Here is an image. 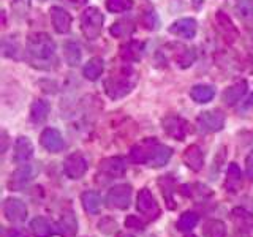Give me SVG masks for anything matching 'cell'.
Instances as JSON below:
<instances>
[{"label": "cell", "instance_id": "6da1fadb", "mask_svg": "<svg viewBox=\"0 0 253 237\" xmlns=\"http://www.w3.org/2000/svg\"><path fill=\"white\" fill-rule=\"evenodd\" d=\"M27 55L34 67L44 70L43 63L54 62L55 57V43L46 34H35L27 40Z\"/></svg>", "mask_w": 253, "mask_h": 237}, {"label": "cell", "instance_id": "7a4b0ae2", "mask_svg": "<svg viewBox=\"0 0 253 237\" xmlns=\"http://www.w3.org/2000/svg\"><path fill=\"white\" fill-rule=\"evenodd\" d=\"M133 84H134V81L130 76V71L121 70V71H117V73H113L106 79L105 90L109 98L119 100V98L125 97L126 93H130Z\"/></svg>", "mask_w": 253, "mask_h": 237}, {"label": "cell", "instance_id": "3957f363", "mask_svg": "<svg viewBox=\"0 0 253 237\" xmlns=\"http://www.w3.org/2000/svg\"><path fill=\"white\" fill-rule=\"evenodd\" d=\"M105 16L98 8L90 6L81 16V30L87 40H97L103 32Z\"/></svg>", "mask_w": 253, "mask_h": 237}, {"label": "cell", "instance_id": "277c9868", "mask_svg": "<svg viewBox=\"0 0 253 237\" xmlns=\"http://www.w3.org/2000/svg\"><path fill=\"white\" fill-rule=\"evenodd\" d=\"M136 209L142 217L149 221H154L160 217V205L155 201L154 195L147 188L139 190L136 198Z\"/></svg>", "mask_w": 253, "mask_h": 237}, {"label": "cell", "instance_id": "5b68a950", "mask_svg": "<svg viewBox=\"0 0 253 237\" xmlns=\"http://www.w3.org/2000/svg\"><path fill=\"white\" fill-rule=\"evenodd\" d=\"M130 202H131V187L126 184L113 187L106 195V204L111 209L124 210L128 207Z\"/></svg>", "mask_w": 253, "mask_h": 237}, {"label": "cell", "instance_id": "8992f818", "mask_svg": "<svg viewBox=\"0 0 253 237\" xmlns=\"http://www.w3.org/2000/svg\"><path fill=\"white\" fill-rule=\"evenodd\" d=\"M37 168L32 164H21L18 169H16L10 180H8V188L13 190V192H21V190L27 188L29 184L35 179Z\"/></svg>", "mask_w": 253, "mask_h": 237}, {"label": "cell", "instance_id": "52a82bcc", "mask_svg": "<svg viewBox=\"0 0 253 237\" xmlns=\"http://www.w3.org/2000/svg\"><path fill=\"white\" fill-rule=\"evenodd\" d=\"M196 123L204 133H215L225 126V116L220 111H206L198 116Z\"/></svg>", "mask_w": 253, "mask_h": 237}, {"label": "cell", "instance_id": "ba28073f", "mask_svg": "<svg viewBox=\"0 0 253 237\" xmlns=\"http://www.w3.org/2000/svg\"><path fill=\"white\" fill-rule=\"evenodd\" d=\"M163 131L176 141H184L188 131V123L179 116H166L162 120Z\"/></svg>", "mask_w": 253, "mask_h": 237}, {"label": "cell", "instance_id": "9c48e42d", "mask_svg": "<svg viewBox=\"0 0 253 237\" xmlns=\"http://www.w3.org/2000/svg\"><path fill=\"white\" fill-rule=\"evenodd\" d=\"M158 146V141L155 138H146L138 144H134L130 150V160L134 163H149L150 157L154 155V150Z\"/></svg>", "mask_w": 253, "mask_h": 237}, {"label": "cell", "instance_id": "30bf717a", "mask_svg": "<svg viewBox=\"0 0 253 237\" xmlns=\"http://www.w3.org/2000/svg\"><path fill=\"white\" fill-rule=\"evenodd\" d=\"M87 171V160L83 154H71L63 161V172L68 179L78 180L81 179Z\"/></svg>", "mask_w": 253, "mask_h": 237}, {"label": "cell", "instance_id": "8fae6325", "mask_svg": "<svg viewBox=\"0 0 253 237\" xmlns=\"http://www.w3.org/2000/svg\"><path fill=\"white\" fill-rule=\"evenodd\" d=\"M3 213L11 223H21L27 218V205L18 198H8L3 202Z\"/></svg>", "mask_w": 253, "mask_h": 237}, {"label": "cell", "instance_id": "7c38bea8", "mask_svg": "<svg viewBox=\"0 0 253 237\" xmlns=\"http://www.w3.org/2000/svg\"><path fill=\"white\" fill-rule=\"evenodd\" d=\"M98 171L108 179H119V177H122L126 171V161L122 157H109L100 161Z\"/></svg>", "mask_w": 253, "mask_h": 237}, {"label": "cell", "instance_id": "4fadbf2b", "mask_svg": "<svg viewBox=\"0 0 253 237\" xmlns=\"http://www.w3.org/2000/svg\"><path fill=\"white\" fill-rule=\"evenodd\" d=\"M215 27H217V32L226 43H234L237 37H239V32H237L231 18L223 11H218L215 14Z\"/></svg>", "mask_w": 253, "mask_h": 237}, {"label": "cell", "instance_id": "5bb4252c", "mask_svg": "<svg viewBox=\"0 0 253 237\" xmlns=\"http://www.w3.org/2000/svg\"><path fill=\"white\" fill-rule=\"evenodd\" d=\"M40 142L51 154H57L65 147V141H63L60 131L55 128H46L40 136Z\"/></svg>", "mask_w": 253, "mask_h": 237}, {"label": "cell", "instance_id": "9a60e30c", "mask_svg": "<svg viewBox=\"0 0 253 237\" xmlns=\"http://www.w3.org/2000/svg\"><path fill=\"white\" fill-rule=\"evenodd\" d=\"M196 30H198V24L192 18H182L176 22H172V26L169 27V32L172 35H176L179 38H185V40L195 38Z\"/></svg>", "mask_w": 253, "mask_h": 237}, {"label": "cell", "instance_id": "2e32d148", "mask_svg": "<svg viewBox=\"0 0 253 237\" xmlns=\"http://www.w3.org/2000/svg\"><path fill=\"white\" fill-rule=\"evenodd\" d=\"M51 21L54 30L57 34H67L71 29V14L62 6H52L51 8Z\"/></svg>", "mask_w": 253, "mask_h": 237}, {"label": "cell", "instance_id": "e0dca14e", "mask_svg": "<svg viewBox=\"0 0 253 237\" xmlns=\"http://www.w3.org/2000/svg\"><path fill=\"white\" fill-rule=\"evenodd\" d=\"M182 160H184L187 168H190L192 171H195V172L201 171L204 166V154H203L201 147L196 144L188 146L185 149L184 155H182Z\"/></svg>", "mask_w": 253, "mask_h": 237}, {"label": "cell", "instance_id": "ac0fdd59", "mask_svg": "<svg viewBox=\"0 0 253 237\" xmlns=\"http://www.w3.org/2000/svg\"><path fill=\"white\" fill-rule=\"evenodd\" d=\"M34 157V144L27 136H19L14 142V161L16 163H27Z\"/></svg>", "mask_w": 253, "mask_h": 237}, {"label": "cell", "instance_id": "d6986e66", "mask_svg": "<svg viewBox=\"0 0 253 237\" xmlns=\"http://www.w3.org/2000/svg\"><path fill=\"white\" fill-rule=\"evenodd\" d=\"M244 185V177L241 168L236 163H229L226 168V179H225V188L229 193H237Z\"/></svg>", "mask_w": 253, "mask_h": 237}, {"label": "cell", "instance_id": "ffe728a7", "mask_svg": "<svg viewBox=\"0 0 253 237\" xmlns=\"http://www.w3.org/2000/svg\"><path fill=\"white\" fill-rule=\"evenodd\" d=\"M247 81H239L233 84L231 87H228V89L223 92L221 95V100H223L225 105L228 106H234L236 103H239L242 100V97L245 93H247Z\"/></svg>", "mask_w": 253, "mask_h": 237}, {"label": "cell", "instance_id": "44dd1931", "mask_svg": "<svg viewBox=\"0 0 253 237\" xmlns=\"http://www.w3.org/2000/svg\"><path fill=\"white\" fill-rule=\"evenodd\" d=\"M30 231L35 237H51L54 236V225L44 217H37L30 221Z\"/></svg>", "mask_w": 253, "mask_h": 237}, {"label": "cell", "instance_id": "7402d4cb", "mask_svg": "<svg viewBox=\"0 0 253 237\" xmlns=\"http://www.w3.org/2000/svg\"><path fill=\"white\" fill-rule=\"evenodd\" d=\"M172 157V149L165 146V144H158L154 150V155L150 157L149 160V166L150 168H162V166H165L166 163H168L171 160Z\"/></svg>", "mask_w": 253, "mask_h": 237}, {"label": "cell", "instance_id": "603a6c76", "mask_svg": "<svg viewBox=\"0 0 253 237\" xmlns=\"http://www.w3.org/2000/svg\"><path fill=\"white\" fill-rule=\"evenodd\" d=\"M190 97H192L193 101L200 103V105H204V103H209L213 97H215V89L208 84H198V85L192 87Z\"/></svg>", "mask_w": 253, "mask_h": 237}, {"label": "cell", "instance_id": "cb8c5ba5", "mask_svg": "<svg viewBox=\"0 0 253 237\" xmlns=\"http://www.w3.org/2000/svg\"><path fill=\"white\" fill-rule=\"evenodd\" d=\"M179 193L182 196H185V198H193L195 201H201L204 199V198H209L212 193H211V190L206 187V185H201V184H193V185H182L180 190H179Z\"/></svg>", "mask_w": 253, "mask_h": 237}, {"label": "cell", "instance_id": "d4e9b609", "mask_svg": "<svg viewBox=\"0 0 253 237\" xmlns=\"http://www.w3.org/2000/svg\"><path fill=\"white\" fill-rule=\"evenodd\" d=\"M57 229L62 236L65 237H71L75 236L78 231V220L73 215V212H65L63 215L60 217L59 223H57Z\"/></svg>", "mask_w": 253, "mask_h": 237}, {"label": "cell", "instance_id": "484cf974", "mask_svg": "<svg viewBox=\"0 0 253 237\" xmlns=\"http://www.w3.org/2000/svg\"><path fill=\"white\" fill-rule=\"evenodd\" d=\"M51 106L44 100H35L30 106V118L34 123H43L49 116Z\"/></svg>", "mask_w": 253, "mask_h": 237}, {"label": "cell", "instance_id": "4316f807", "mask_svg": "<svg viewBox=\"0 0 253 237\" xmlns=\"http://www.w3.org/2000/svg\"><path fill=\"white\" fill-rule=\"evenodd\" d=\"M144 44L139 41H128L121 47V57L126 62H138L142 57Z\"/></svg>", "mask_w": 253, "mask_h": 237}, {"label": "cell", "instance_id": "83f0119b", "mask_svg": "<svg viewBox=\"0 0 253 237\" xmlns=\"http://www.w3.org/2000/svg\"><path fill=\"white\" fill-rule=\"evenodd\" d=\"M81 202L83 207L87 213L90 215H97L101 209V196L97 192H84L81 195Z\"/></svg>", "mask_w": 253, "mask_h": 237}, {"label": "cell", "instance_id": "f1b7e54d", "mask_svg": "<svg viewBox=\"0 0 253 237\" xmlns=\"http://www.w3.org/2000/svg\"><path fill=\"white\" fill-rule=\"evenodd\" d=\"M103 70H105V62H103V59L101 57H92L84 65L83 75L85 79H89V81H97V79L101 76Z\"/></svg>", "mask_w": 253, "mask_h": 237}, {"label": "cell", "instance_id": "f546056e", "mask_svg": "<svg viewBox=\"0 0 253 237\" xmlns=\"http://www.w3.org/2000/svg\"><path fill=\"white\" fill-rule=\"evenodd\" d=\"M158 187L162 190V195L165 198V201L168 202V207L174 209V193H176V184H174V179L171 176H163L160 180H158Z\"/></svg>", "mask_w": 253, "mask_h": 237}, {"label": "cell", "instance_id": "4dcf8cb0", "mask_svg": "<svg viewBox=\"0 0 253 237\" xmlns=\"http://www.w3.org/2000/svg\"><path fill=\"white\" fill-rule=\"evenodd\" d=\"M204 237H225L226 225L221 220H208L201 228Z\"/></svg>", "mask_w": 253, "mask_h": 237}, {"label": "cell", "instance_id": "1f68e13d", "mask_svg": "<svg viewBox=\"0 0 253 237\" xmlns=\"http://www.w3.org/2000/svg\"><path fill=\"white\" fill-rule=\"evenodd\" d=\"M109 32L114 38H128L134 32V24L130 19H121L111 26Z\"/></svg>", "mask_w": 253, "mask_h": 237}, {"label": "cell", "instance_id": "d6a6232c", "mask_svg": "<svg viewBox=\"0 0 253 237\" xmlns=\"http://www.w3.org/2000/svg\"><path fill=\"white\" fill-rule=\"evenodd\" d=\"M63 55H65V60L70 67H76L79 62H81V47L75 41H68L63 46Z\"/></svg>", "mask_w": 253, "mask_h": 237}, {"label": "cell", "instance_id": "836d02e7", "mask_svg": "<svg viewBox=\"0 0 253 237\" xmlns=\"http://www.w3.org/2000/svg\"><path fill=\"white\" fill-rule=\"evenodd\" d=\"M198 221H200V217H198L195 212H184L177 221V229L179 231L188 233L198 225Z\"/></svg>", "mask_w": 253, "mask_h": 237}, {"label": "cell", "instance_id": "e575fe53", "mask_svg": "<svg viewBox=\"0 0 253 237\" xmlns=\"http://www.w3.org/2000/svg\"><path fill=\"white\" fill-rule=\"evenodd\" d=\"M234 10L242 21H253V0H237Z\"/></svg>", "mask_w": 253, "mask_h": 237}, {"label": "cell", "instance_id": "d590c367", "mask_svg": "<svg viewBox=\"0 0 253 237\" xmlns=\"http://www.w3.org/2000/svg\"><path fill=\"white\" fill-rule=\"evenodd\" d=\"M196 57H198V55H196V51L193 49V47H187V49H184L177 55L176 62H177V65L180 68H188L196 62Z\"/></svg>", "mask_w": 253, "mask_h": 237}, {"label": "cell", "instance_id": "8d00e7d4", "mask_svg": "<svg viewBox=\"0 0 253 237\" xmlns=\"http://www.w3.org/2000/svg\"><path fill=\"white\" fill-rule=\"evenodd\" d=\"M133 0H106V8L111 13H125L131 10Z\"/></svg>", "mask_w": 253, "mask_h": 237}, {"label": "cell", "instance_id": "74e56055", "mask_svg": "<svg viewBox=\"0 0 253 237\" xmlns=\"http://www.w3.org/2000/svg\"><path fill=\"white\" fill-rule=\"evenodd\" d=\"M142 26L147 30H157L160 27V19H158V14L154 10H147L142 14Z\"/></svg>", "mask_w": 253, "mask_h": 237}, {"label": "cell", "instance_id": "f35d334b", "mask_svg": "<svg viewBox=\"0 0 253 237\" xmlns=\"http://www.w3.org/2000/svg\"><path fill=\"white\" fill-rule=\"evenodd\" d=\"M98 231L106 234V236H113L114 233H117V221L111 217H105L98 221Z\"/></svg>", "mask_w": 253, "mask_h": 237}, {"label": "cell", "instance_id": "ab89813d", "mask_svg": "<svg viewBox=\"0 0 253 237\" xmlns=\"http://www.w3.org/2000/svg\"><path fill=\"white\" fill-rule=\"evenodd\" d=\"M233 218H234V223L237 226H247L252 223V213L250 212H245L244 209H234L233 210Z\"/></svg>", "mask_w": 253, "mask_h": 237}, {"label": "cell", "instance_id": "60d3db41", "mask_svg": "<svg viewBox=\"0 0 253 237\" xmlns=\"http://www.w3.org/2000/svg\"><path fill=\"white\" fill-rule=\"evenodd\" d=\"M125 228H128V229H131V231H144V228H146V225H144V221H142L139 217H136V215H128L125 218Z\"/></svg>", "mask_w": 253, "mask_h": 237}, {"label": "cell", "instance_id": "b9f144b4", "mask_svg": "<svg viewBox=\"0 0 253 237\" xmlns=\"http://www.w3.org/2000/svg\"><path fill=\"white\" fill-rule=\"evenodd\" d=\"M3 237H27V234L21 231V229L11 228V229H3Z\"/></svg>", "mask_w": 253, "mask_h": 237}, {"label": "cell", "instance_id": "7bdbcfd3", "mask_svg": "<svg viewBox=\"0 0 253 237\" xmlns=\"http://www.w3.org/2000/svg\"><path fill=\"white\" fill-rule=\"evenodd\" d=\"M247 166H245V168H247V177L250 179V180H253V154L247 158V163H245Z\"/></svg>", "mask_w": 253, "mask_h": 237}, {"label": "cell", "instance_id": "ee69618b", "mask_svg": "<svg viewBox=\"0 0 253 237\" xmlns=\"http://www.w3.org/2000/svg\"><path fill=\"white\" fill-rule=\"evenodd\" d=\"M2 142H3V146H2V154L6 152V146H8V136H6V133L3 131L2 133Z\"/></svg>", "mask_w": 253, "mask_h": 237}, {"label": "cell", "instance_id": "f6af8a7d", "mask_svg": "<svg viewBox=\"0 0 253 237\" xmlns=\"http://www.w3.org/2000/svg\"><path fill=\"white\" fill-rule=\"evenodd\" d=\"M71 3H75V5H85L87 0H70Z\"/></svg>", "mask_w": 253, "mask_h": 237}, {"label": "cell", "instance_id": "bcb514c9", "mask_svg": "<svg viewBox=\"0 0 253 237\" xmlns=\"http://www.w3.org/2000/svg\"><path fill=\"white\" fill-rule=\"evenodd\" d=\"M116 237H133L131 234H126V233H119Z\"/></svg>", "mask_w": 253, "mask_h": 237}, {"label": "cell", "instance_id": "7dc6e473", "mask_svg": "<svg viewBox=\"0 0 253 237\" xmlns=\"http://www.w3.org/2000/svg\"><path fill=\"white\" fill-rule=\"evenodd\" d=\"M250 37H252V40H253V29L250 30Z\"/></svg>", "mask_w": 253, "mask_h": 237}, {"label": "cell", "instance_id": "c3c4849f", "mask_svg": "<svg viewBox=\"0 0 253 237\" xmlns=\"http://www.w3.org/2000/svg\"><path fill=\"white\" fill-rule=\"evenodd\" d=\"M185 237H196V236H192V234H188V236H185Z\"/></svg>", "mask_w": 253, "mask_h": 237}, {"label": "cell", "instance_id": "681fc988", "mask_svg": "<svg viewBox=\"0 0 253 237\" xmlns=\"http://www.w3.org/2000/svg\"><path fill=\"white\" fill-rule=\"evenodd\" d=\"M40 2H44V0H40Z\"/></svg>", "mask_w": 253, "mask_h": 237}]
</instances>
